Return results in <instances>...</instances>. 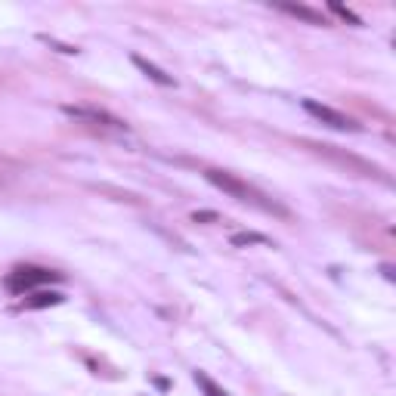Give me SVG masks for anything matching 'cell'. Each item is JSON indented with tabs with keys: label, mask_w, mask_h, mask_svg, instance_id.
<instances>
[{
	"label": "cell",
	"mask_w": 396,
	"mask_h": 396,
	"mask_svg": "<svg viewBox=\"0 0 396 396\" xmlns=\"http://www.w3.org/2000/svg\"><path fill=\"white\" fill-rule=\"evenodd\" d=\"M192 378H196V384H198V390L201 393H205V396H229L226 390H223V387L220 384H217V381H211V378H207L205 375V371H196V375H192Z\"/></svg>",
	"instance_id": "10"
},
{
	"label": "cell",
	"mask_w": 396,
	"mask_h": 396,
	"mask_svg": "<svg viewBox=\"0 0 396 396\" xmlns=\"http://www.w3.org/2000/svg\"><path fill=\"white\" fill-rule=\"evenodd\" d=\"M276 10L288 13V15H294V19L307 22V25H328V22H325V15H322L319 10H313V6H304V4H276Z\"/></svg>",
	"instance_id": "7"
},
{
	"label": "cell",
	"mask_w": 396,
	"mask_h": 396,
	"mask_svg": "<svg viewBox=\"0 0 396 396\" xmlns=\"http://www.w3.org/2000/svg\"><path fill=\"white\" fill-rule=\"evenodd\" d=\"M205 180L217 186V189L223 192V196H229V198H236V201H242V205H251V207H257V211L263 214H273V217H282V220H288L291 211L285 205H279L276 198H269L267 192H260V189H254L251 183H245L242 177H236V174H229V170H220V167H207L205 170Z\"/></svg>",
	"instance_id": "1"
},
{
	"label": "cell",
	"mask_w": 396,
	"mask_h": 396,
	"mask_svg": "<svg viewBox=\"0 0 396 396\" xmlns=\"http://www.w3.org/2000/svg\"><path fill=\"white\" fill-rule=\"evenodd\" d=\"M62 112L68 118L81 121V124H90V127H108V130H127V124L115 115L103 112V108H87V106H62Z\"/></svg>",
	"instance_id": "5"
},
{
	"label": "cell",
	"mask_w": 396,
	"mask_h": 396,
	"mask_svg": "<svg viewBox=\"0 0 396 396\" xmlns=\"http://www.w3.org/2000/svg\"><path fill=\"white\" fill-rule=\"evenodd\" d=\"M300 106H304L307 115H313L316 121H322L325 127H331V130H340V134H356V130H359V124H356L353 118H347L344 112H338V108H331V106H325V103L304 99Z\"/></svg>",
	"instance_id": "4"
},
{
	"label": "cell",
	"mask_w": 396,
	"mask_h": 396,
	"mask_svg": "<svg viewBox=\"0 0 396 396\" xmlns=\"http://www.w3.org/2000/svg\"><path fill=\"white\" fill-rule=\"evenodd\" d=\"M331 13H338L340 19H347V22H350V25H362V19H359V15H356V13H350V10H347V6H340V4H331Z\"/></svg>",
	"instance_id": "11"
},
{
	"label": "cell",
	"mask_w": 396,
	"mask_h": 396,
	"mask_svg": "<svg viewBox=\"0 0 396 396\" xmlns=\"http://www.w3.org/2000/svg\"><path fill=\"white\" fill-rule=\"evenodd\" d=\"M134 65L143 72L149 81H155V84H161V87H177V81H174V75H167V72H161L155 62H149V59H143V56H134Z\"/></svg>",
	"instance_id": "8"
},
{
	"label": "cell",
	"mask_w": 396,
	"mask_h": 396,
	"mask_svg": "<svg viewBox=\"0 0 396 396\" xmlns=\"http://www.w3.org/2000/svg\"><path fill=\"white\" fill-rule=\"evenodd\" d=\"M192 220H217V214H207V211H201V214H192Z\"/></svg>",
	"instance_id": "13"
},
{
	"label": "cell",
	"mask_w": 396,
	"mask_h": 396,
	"mask_svg": "<svg viewBox=\"0 0 396 396\" xmlns=\"http://www.w3.org/2000/svg\"><path fill=\"white\" fill-rule=\"evenodd\" d=\"M59 304H65V294L46 291V288H37L28 298H22V309H46V307H59Z\"/></svg>",
	"instance_id": "6"
},
{
	"label": "cell",
	"mask_w": 396,
	"mask_h": 396,
	"mask_svg": "<svg viewBox=\"0 0 396 396\" xmlns=\"http://www.w3.org/2000/svg\"><path fill=\"white\" fill-rule=\"evenodd\" d=\"M41 41H46V44H53V46H59V53H77V46H72V44H59V41H50V37H41Z\"/></svg>",
	"instance_id": "12"
},
{
	"label": "cell",
	"mask_w": 396,
	"mask_h": 396,
	"mask_svg": "<svg viewBox=\"0 0 396 396\" xmlns=\"http://www.w3.org/2000/svg\"><path fill=\"white\" fill-rule=\"evenodd\" d=\"M232 248H245V245H273L267 236H260V232H236V236L229 238Z\"/></svg>",
	"instance_id": "9"
},
{
	"label": "cell",
	"mask_w": 396,
	"mask_h": 396,
	"mask_svg": "<svg viewBox=\"0 0 396 396\" xmlns=\"http://www.w3.org/2000/svg\"><path fill=\"white\" fill-rule=\"evenodd\" d=\"M304 146H309L316 155H322V158H328L331 165H338V167H344L347 174H356V177H371V180H390V177L384 174L378 165H371V161L366 158H359V155H350V152H344V149H338V146H328V143H309V139H304Z\"/></svg>",
	"instance_id": "2"
},
{
	"label": "cell",
	"mask_w": 396,
	"mask_h": 396,
	"mask_svg": "<svg viewBox=\"0 0 396 396\" xmlns=\"http://www.w3.org/2000/svg\"><path fill=\"white\" fill-rule=\"evenodd\" d=\"M53 282H62V273H56V269H46V267H15V269L6 273L4 288L10 294L25 298V294L44 288V285H53Z\"/></svg>",
	"instance_id": "3"
}]
</instances>
